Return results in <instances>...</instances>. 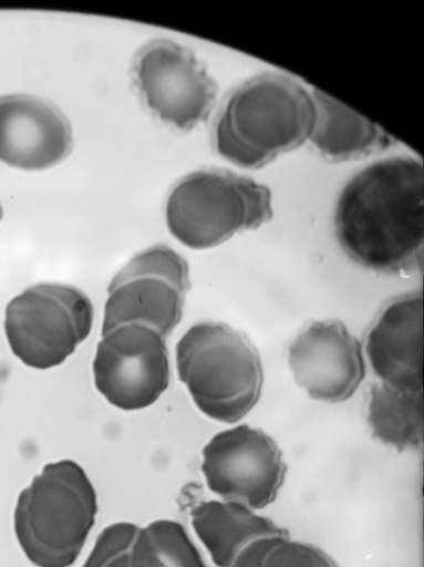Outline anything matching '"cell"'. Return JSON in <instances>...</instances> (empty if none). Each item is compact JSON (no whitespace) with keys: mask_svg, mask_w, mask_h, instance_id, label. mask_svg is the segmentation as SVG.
Here are the masks:
<instances>
[{"mask_svg":"<svg viewBox=\"0 0 424 567\" xmlns=\"http://www.w3.org/2000/svg\"><path fill=\"white\" fill-rule=\"evenodd\" d=\"M337 239L358 265L399 274L421 265L424 247V172L420 158L397 155L352 176L334 208Z\"/></svg>","mask_w":424,"mask_h":567,"instance_id":"obj_1","label":"cell"},{"mask_svg":"<svg viewBox=\"0 0 424 567\" xmlns=\"http://www.w3.org/2000/svg\"><path fill=\"white\" fill-rule=\"evenodd\" d=\"M97 495L83 467L72 460L43 466L18 496L13 527L37 567H70L95 524Z\"/></svg>","mask_w":424,"mask_h":567,"instance_id":"obj_2","label":"cell"},{"mask_svg":"<svg viewBox=\"0 0 424 567\" xmlns=\"http://www.w3.org/2000/svg\"><path fill=\"white\" fill-rule=\"evenodd\" d=\"M176 367L195 405L215 421L235 424L260 399L263 369L258 350L226 323L192 326L176 344Z\"/></svg>","mask_w":424,"mask_h":567,"instance_id":"obj_3","label":"cell"},{"mask_svg":"<svg viewBox=\"0 0 424 567\" xmlns=\"http://www.w3.org/2000/svg\"><path fill=\"white\" fill-rule=\"evenodd\" d=\"M270 189L226 169H200L183 177L165 205L169 233L192 249L219 246L272 218Z\"/></svg>","mask_w":424,"mask_h":567,"instance_id":"obj_4","label":"cell"},{"mask_svg":"<svg viewBox=\"0 0 424 567\" xmlns=\"http://www.w3.org/2000/svg\"><path fill=\"white\" fill-rule=\"evenodd\" d=\"M93 317L92 302L81 289L41 282L8 302L3 328L22 363L46 370L63 363L90 336Z\"/></svg>","mask_w":424,"mask_h":567,"instance_id":"obj_5","label":"cell"},{"mask_svg":"<svg viewBox=\"0 0 424 567\" xmlns=\"http://www.w3.org/2000/svg\"><path fill=\"white\" fill-rule=\"evenodd\" d=\"M219 115L245 144L273 161L309 142L317 106L301 82L263 72L239 84Z\"/></svg>","mask_w":424,"mask_h":567,"instance_id":"obj_6","label":"cell"},{"mask_svg":"<svg viewBox=\"0 0 424 567\" xmlns=\"http://www.w3.org/2000/svg\"><path fill=\"white\" fill-rule=\"evenodd\" d=\"M189 288L187 260L173 248L155 245L138 252L107 287L102 333L141 323L166 339L182 319Z\"/></svg>","mask_w":424,"mask_h":567,"instance_id":"obj_7","label":"cell"},{"mask_svg":"<svg viewBox=\"0 0 424 567\" xmlns=\"http://www.w3.org/2000/svg\"><path fill=\"white\" fill-rule=\"evenodd\" d=\"M201 455L200 470L209 491L255 511L271 504L285 482L287 465L279 445L248 424L218 432Z\"/></svg>","mask_w":424,"mask_h":567,"instance_id":"obj_8","label":"cell"},{"mask_svg":"<svg viewBox=\"0 0 424 567\" xmlns=\"http://www.w3.org/2000/svg\"><path fill=\"white\" fill-rule=\"evenodd\" d=\"M166 339L141 323H126L105 333L92 363L96 390L113 406L136 411L155 403L169 384Z\"/></svg>","mask_w":424,"mask_h":567,"instance_id":"obj_9","label":"cell"},{"mask_svg":"<svg viewBox=\"0 0 424 567\" xmlns=\"http://www.w3.org/2000/svg\"><path fill=\"white\" fill-rule=\"evenodd\" d=\"M134 74L149 110L176 128H195L216 103V82L190 50L170 40L146 44L135 59Z\"/></svg>","mask_w":424,"mask_h":567,"instance_id":"obj_10","label":"cell"},{"mask_svg":"<svg viewBox=\"0 0 424 567\" xmlns=\"http://www.w3.org/2000/svg\"><path fill=\"white\" fill-rule=\"evenodd\" d=\"M287 361L296 384L319 402L349 400L365 377L362 344L337 319L303 327L289 344Z\"/></svg>","mask_w":424,"mask_h":567,"instance_id":"obj_11","label":"cell"},{"mask_svg":"<svg viewBox=\"0 0 424 567\" xmlns=\"http://www.w3.org/2000/svg\"><path fill=\"white\" fill-rule=\"evenodd\" d=\"M72 131L52 103L28 94L0 97V161L21 169L51 167L70 153Z\"/></svg>","mask_w":424,"mask_h":567,"instance_id":"obj_12","label":"cell"},{"mask_svg":"<svg viewBox=\"0 0 424 567\" xmlns=\"http://www.w3.org/2000/svg\"><path fill=\"white\" fill-rule=\"evenodd\" d=\"M365 353L381 383L423 391V297L410 293L387 305L365 341Z\"/></svg>","mask_w":424,"mask_h":567,"instance_id":"obj_13","label":"cell"},{"mask_svg":"<svg viewBox=\"0 0 424 567\" xmlns=\"http://www.w3.org/2000/svg\"><path fill=\"white\" fill-rule=\"evenodd\" d=\"M192 526L217 567H231L240 551L256 539L287 534L255 509L224 499L196 505Z\"/></svg>","mask_w":424,"mask_h":567,"instance_id":"obj_14","label":"cell"},{"mask_svg":"<svg viewBox=\"0 0 424 567\" xmlns=\"http://www.w3.org/2000/svg\"><path fill=\"white\" fill-rule=\"evenodd\" d=\"M311 91L317 118L309 142L327 161L355 159L395 144V138L374 122L319 89Z\"/></svg>","mask_w":424,"mask_h":567,"instance_id":"obj_15","label":"cell"},{"mask_svg":"<svg viewBox=\"0 0 424 567\" xmlns=\"http://www.w3.org/2000/svg\"><path fill=\"white\" fill-rule=\"evenodd\" d=\"M366 423L372 436L399 451L422 445L423 391L395 389L381 382L370 388Z\"/></svg>","mask_w":424,"mask_h":567,"instance_id":"obj_16","label":"cell"},{"mask_svg":"<svg viewBox=\"0 0 424 567\" xmlns=\"http://www.w3.org/2000/svg\"><path fill=\"white\" fill-rule=\"evenodd\" d=\"M128 567H207L185 527L156 519L139 527L128 550Z\"/></svg>","mask_w":424,"mask_h":567,"instance_id":"obj_17","label":"cell"},{"mask_svg":"<svg viewBox=\"0 0 424 567\" xmlns=\"http://www.w3.org/2000/svg\"><path fill=\"white\" fill-rule=\"evenodd\" d=\"M231 567H338L319 547L286 535L267 536L250 543Z\"/></svg>","mask_w":424,"mask_h":567,"instance_id":"obj_18","label":"cell"},{"mask_svg":"<svg viewBox=\"0 0 424 567\" xmlns=\"http://www.w3.org/2000/svg\"><path fill=\"white\" fill-rule=\"evenodd\" d=\"M138 529L139 526L131 522H115L105 526L81 567H106L130 550Z\"/></svg>","mask_w":424,"mask_h":567,"instance_id":"obj_19","label":"cell"},{"mask_svg":"<svg viewBox=\"0 0 424 567\" xmlns=\"http://www.w3.org/2000/svg\"><path fill=\"white\" fill-rule=\"evenodd\" d=\"M214 145L220 156L244 168H260L272 162L245 144L220 115L214 126Z\"/></svg>","mask_w":424,"mask_h":567,"instance_id":"obj_20","label":"cell"},{"mask_svg":"<svg viewBox=\"0 0 424 567\" xmlns=\"http://www.w3.org/2000/svg\"><path fill=\"white\" fill-rule=\"evenodd\" d=\"M106 567H128V551L113 559Z\"/></svg>","mask_w":424,"mask_h":567,"instance_id":"obj_21","label":"cell"},{"mask_svg":"<svg viewBox=\"0 0 424 567\" xmlns=\"http://www.w3.org/2000/svg\"><path fill=\"white\" fill-rule=\"evenodd\" d=\"M2 218V208H1V205H0V220Z\"/></svg>","mask_w":424,"mask_h":567,"instance_id":"obj_22","label":"cell"}]
</instances>
